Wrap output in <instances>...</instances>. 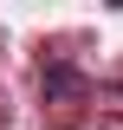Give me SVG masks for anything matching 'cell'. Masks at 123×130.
<instances>
[{"instance_id": "1", "label": "cell", "mask_w": 123, "mask_h": 130, "mask_svg": "<svg viewBox=\"0 0 123 130\" xmlns=\"http://www.w3.org/2000/svg\"><path fill=\"white\" fill-rule=\"evenodd\" d=\"M46 91H52V98H71V91H84V72H71V65H46Z\"/></svg>"}]
</instances>
